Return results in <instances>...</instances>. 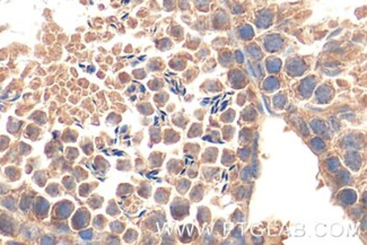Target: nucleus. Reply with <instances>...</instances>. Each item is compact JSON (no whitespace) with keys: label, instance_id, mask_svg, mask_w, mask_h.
Masks as SVG:
<instances>
[{"label":"nucleus","instance_id":"0eeeda50","mask_svg":"<svg viewBox=\"0 0 367 245\" xmlns=\"http://www.w3.org/2000/svg\"><path fill=\"white\" fill-rule=\"evenodd\" d=\"M264 87L267 89H269V91L277 88V87H278V82H277V79H275V78H269V79L265 82Z\"/></svg>","mask_w":367,"mask_h":245},{"label":"nucleus","instance_id":"39448f33","mask_svg":"<svg viewBox=\"0 0 367 245\" xmlns=\"http://www.w3.org/2000/svg\"><path fill=\"white\" fill-rule=\"evenodd\" d=\"M280 66L281 62L278 59H269L268 60V69H269V71L271 72L278 71L280 69Z\"/></svg>","mask_w":367,"mask_h":245},{"label":"nucleus","instance_id":"f8f14e48","mask_svg":"<svg viewBox=\"0 0 367 245\" xmlns=\"http://www.w3.org/2000/svg\"><path fill=\"white\" fill-rule=\"evenodd\" d=\"M80 237H82V238H84V240H91V238L93 237L92 232H91V230H86V232H82V233H80Z\"/></svg>","mask_w":367,"mask_h":245},{"label":"nucleus","instance_id":"f257e3e1","mask_svg":"<svg viewBox=\"0 0 367 245\" xmlns=\"http://www.w3.org/2000/svg\"><path fill=\"white\" fill-rule=\"evenodd\" d=\"M281 43H282V40H281L279 36H276V35L269 36V39H268L267 42H265V49L269 50L270 46L273 45L272 46V49H271V51H276V50H278V49L280 48Z\"/></svg>","mask_w":367,"mask_h":245},{"label":"nucleus","instance_id":"423d86ee","mask_svg":"<svg viewBox=\"0 0 367 245\" xmlns=\"http://www.w3.org/2000/svg\"><path fill=\"white\" fill-rule=\"evenodd\" d=\"M312 127L313 129L315 130V132L317 133H322L325 131V125H324V123L322 122V121H313L312 122Z\"/></svg>","mask_w":367,"mask_h":245},{"label":"nucleus","instance_id":"f03ea898","mask_svg":"<svg viewBox=\"0 0 367 245\" xmlns=\"http://www.w3.org/2000/svg\"><path fill=\"white\" fill-rule=\"evenodd\" d=\"M346 162L351 169H359V163H360V157H359L358 154L350 153V154H348V156L346 157Z\"/></svg>","mask_w":367,"mask_h":245},{"label":"nucleus","instance_id":"1a4fd4ad","mask_svg":"<svg viewBox=\"0 0 367 245\" xmlns=\"http://www.w3.org/2000/svg\"><path fill=\"white\" fill-rule=\"evenodd\" d=\"M328 166H329V169H331V171H336L338 169V166H339V162L337 160V158H331L328 160Z\"/></svg>","mask_w":367,"mask_h":245},{"label":"nucleus","instance_id":"20e7f679","mask_svg":"<svg viewBox=\"0 0 367 245\" xmlns=\"http://www.w3.org/2000/svg\"><path fill=\"white\" fill-rule=\"evenodd\" d=\"M314 87V80H313V78H310V79H306L304 84H303V86L301 87V91H302V94L304 95V96H310V94H311V91L312 88Z\"/></svg>","mask_w":367,"mask_h":245},{"label":"nucleus","instance_id":"ddd939ff","mask_svg":"<svg viewBox=\"0 0 367 245\" xmlns=\"http://www.w3.org/2000/svg\"><path fill=\"white\" fill-rule=\"evenodd\" d=\"M249 176H250V169L247 167V169H245L244 171H243V175H242V179H243V180H246L247 177H249Z\"/></svg>","mask_w":367,"mask_h":245},{"label":"nucleus","instance_id":"7ed1b4c3","mask_svg":"<svg viewBox=\"0 0 367 245\" xmlns=\"http://www.w3.org/2000/svg\"><path fill=\"white\" fill-rule=\"evenodd\" d=\"M340 199L343 203L350 204L354 203L356 201V193L352 190H345L341 194H340Z\"/></svg>","mask_w":367,"mask_h":245},{"label":"nucleus","instance_id":"4468645a","mask_svg":"<svg viewBox=\"0 0 367 245\" xmlns=\"http://www.w3.org/2000/svg\"><path fill=\"white\" fill-rule=\"evenodd\" d=\"M236 54H237V59H238V61H240V62L243 61V60H242V56H242V54H241V52L238 51L237 53H236Z\"/></svg>","mask_w":367,"mask_h":245},{"label":"nucleus","instance_id":"9d476101","mask_svg":"<svg viewBox=\"0 0 367 245\" xmlns=\"http://www.w3.org/2000/svg\"><path fill=\"white\" fill-rule=\"evenodd\" d=\"M252 34H253V32H252L250 26H245V30H243V28L241 30V35L242 36L245 35L246 36L245 39H250L251 36H252Z\"/></svg>","mask_w":367,"mask_h":245},{"label":"nucleus","instance_id":"6e6552de","mask_svg":"<svg viewBox=\"0 0 367 245\" xmlns=\"http://www.w3.org/2000/svg\"><path fill=\"white\" fill-rule=\"evenodd\" d=\"M312 146H313V148L316 149L317 151H319V150H322V149L324 148V143H322L321 139H314V140L312 141Z\"/></svg>","mask_w":367,"mask_h":245},{"label":"nucleus","instance_id":"9b49d317","mask_svg":"<svg viewBox=\"0 0 367 245\" xmlns=\"http://www.w3.org/2000/svg\"><path fill=\"white\" fill-rule=\"evenodd\" d=\"M340 179H341V181L343 183H348V181L350 179V175H349L348 172L343 171V172H341V174H340Z\"/></svg>","mask_w":367,"mask_h":245}]
</instances>
